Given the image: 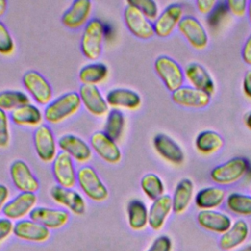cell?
Segmentation results:
<instances>
[{"instance_id":"38","label":"cell","mask_w":251,"mask_h":251,"mask_svg":"<svg viewBox=\"0 0 251 251\" xmlns=\"http://www.w3.org/2000/svg\"><path fill=\"white\" fill-rule=\"evenodd\" d=\"M126 4L136 7L150 22H155L159 16V8L153 0H129Z\"/></svg>"},{"instance_id":"9","label":"cell","mask_w":251,"mask_h":251,"mask_svg":"<svg viewBox=\"0 0 251 251\" xmlns=\"http://www.w3.org/2000/svg\"><path fill=\"white\" fill-rule=\"evenodd\" d=\"M33 143L38 158L44 163H51L57 156V142L52 129L46 125L37 126L33 133Z\"/></svg>"},{"instance_id":"36","label":"cell","mask_w":251,"mask_h":251,"mask_svg":"<svg viewBox=\"0 0 251 251\" xmlns=\"http://www.w3.org/2000/svg\"><path fill=\"white\" fill-rule=\"evenodd\" d=\"M140 186L143 193L152 201L164 195L165 186L162 179L155 174L149 173L142 176Z\"/></svg>"},{"instance_id":"10","label":"cell","mask_w":251,"mask_h":251,"mask_svg":"<svg viewBox=\"0 0 251 251\" xmlns=\"http://www.w3.org/2000/svg\"><path fill=\"white\" fill-rule=\"evenodd\" d=\"M10 176L15 187L21 192L35 193L39 189V181L28 165L23 160H16L10 166Z\"/></svg>"},{"instance_id":"20","label":"cell","mask_w":251,"mask_h":251,"mask_svg":"<svg viewBox=\"0 0 251 251\" xmlns=\"http://www.w3.org/2000/svg\"><path fill=\"white\" fill-rule=\"evenodd\" d=\"M92 4L88 0H75L62 16V24L69 28H79L88 23Z\"/></svg>"},{"instance_id":"45","label":"cell","mask_w":251,"mask_h":251,"mask_svg":"<svg viewBox=\"0 0 251 251\" xmlns=\"http://www.w3.org/2000/svg\"><path fill=\"white\" fill-rule=\"evenodd\" d=\"M217 2L215 0H198L196 1L197 9L202 14H208L213 11Z\"/></svg>"},{"instance_id":"31","label":"cell","mask_w":251,"mask_h":251,"mask_svg":"<svg viewBox=\"0 0 251 251\" xmlns=\"http://www.w3.org/2000/svg\"><path fill=\"white\" fill-rule=\"evenodd\" d=\"M224 146V138L214 130H203L195 138V147L204 155L213 154Z\"/></svg>"},{"instance_id":"25","label":"cell","mask_w":251,"mask_h":251,"mask_svg":"<svg viewBox=\"0 0 251 251\" xmlns=\"http://www.w3.org/2000/svg\"><path fill=\"white\" fill-rule=\"evenodd\" d=\"M173 210V200L168 194H164L154 200L148 210V225L154 230L163 227L168 216Z\"/></svg>"},{"instance_id":"34","label":"cell","mask_w":251,"mask_h":251,"mask_svg":"<svg viewBox=\"0 0 251 251\" xmlns=\"http://www.w3.org/2000/svg\"><path fill=\"white\" fill-rule=\"evenodd\" d=\"M125 127V116L119 109H112L108 112L104 125V132L114 141L120 139Z\"/></svg>"},{"instance_id":"27","label":"cell","mask_w":251,"mask_h":251,"mask_svg":"<svg viewBox=\"0 0 251 251\" xmlns=\"http://www.w3.org/2000/svg\"><path fill=\"white\" fill-rule=\"evenodd\" d=\"M249 234V226L244 220H238L222 234L219 244L223 250H231L242 244Z\"/></svg>"},{"instance_id":"8","label":"cell","mask_w":251,"mask_h":251,"mask_svg":"<svg viewBox=\"0 0 251 251\" xmlns=\"http://www.w3.org/2000/svg\"><path fill=\"white\" fill-rule=\"evenodd\" d=\"M124 21L130 33L140 39H149L155 34L153 23L132 5L126 4L124 10Z\"/></svg>"},{"instance_id":"13","label":"cell","mask_w":251,"mask_h":251,"mask_svg":"<svg viewBox=\"0 0 251 251\" xmlns=\"http://www.w3.org/2000/svg\"><path fill=\"white\" fill-rule=\"evenodd\" d=\"M182 18L183 8L180 4L174 3L169 5L153 23L155 34L159 37L169 36L177 27Z\"/></svg>"},{"instance_id":"41","label":"cell","mask_w":251,"mask_h":251,"mask_svg":"<svg viewBox=\"0 0 251 251\" xmlns=\"http://www.w3.org/2000/svg\"><path fill=\"white\" fill-rule=\"evenodd\" d=\"M228 11L236 17H243L247 12L248 2L246 0H228L226 1Z\"/></svg>"},{"instance_id":"12","label":"cell","mask_w":251,"mask_h":251,"mask_svg":"<svg viewBox=\"0 0 251 251\" xmlns=\"http://www.w3.org/2000/svg\"><path fill=\"white\" fill-rule=\"evenodd\" d=\"M91 149L105 162L118 164L122 160V152L112 138L104 131H95L90 136Z\"/></svg>"},{"instance_id":"28","label":"cell","mask_w":251,"mask_h":251,"mask_svg":"<svg viewBox=\"0 0 251 251\" xmlns=\"http://www.w3.org/2000/svg\"><path fill=\"white\" fill-rule=\"evenodd\" d=\"M12 122L21 126H39L42 125L43 115L40 109L33 104H26L16 110L12 111L10 114Z\"/></svg>"},{"instance_id":"3","label":"cell","mask_w":251,"mask_h":251,"mask_svg":"<svg viewBox=\"0 0 251 251\" xmlns=\"http://www.w3.org/2000/svg\"><path fill=\"white\" fill-rule=\"evenodd\" d=\"M249 161L244 157H234L216 166L210 173L212 180L220 185H227L237 182L248 172Z\"/></svg>"},{"instance_id":"50","label":"cell","mask_w":251,"mask_h":251,"mask_svg":"<svg viewBox=\"0 0 251 251\" xmlns=\"http://www.w3.org/2000/svg\"><path fill=\"white\" fill-rule=\"evenodd\" d=\"M7 10V1L6 0H0V17H2Z\"/></svg>"},{"instance_id":"5","label":"cell","mask_w":251,"mask_h":251,"mask_svg":"<svg viewBox=\"0 0 251 251\" xmlns=\"http://www.w3.org/2000/svg\"><path fill=\"white\" fill-rule=\"evenodd\" d=\"M154 68L158 76L171 92L182 86L185 78L184 72L179 64L173 58L166 55L159 56L155 60Z\"/></svg>"},{"instance_id":"44","label":"cell","mask_w":251,"mask_h":251,"mask_svg":"<svg viewBox=\"0 0 251 251\" xmlns=\"http://www.w3.org/2000/svg\"><path fill=\"white\" fill-rule=\"evenodd\" d=\"M14 230V225L11 220L7 218L0 219V243L5 240Z\"/></svg>"},{"instance_id":"52","label":"cell","mask_w":251,"mask_h":251,"mask_svg":"<svg viewBox=\"0 0 251 251\" xmlns=\"http://www.w3.org/2000/svg\"><path fill=\"white\" fill-rule=\"evenodd\" d=\"M236 251H251V245H247V246H245L239 250H236Z\"/></svg>"},{"instance_id":"51","label":"cell","mask_w":251,"mask_h":251,"mask_svg":"<svg viewBox=\"0 0 251 251\" xmlns=\"http://www.w3.org/2000/svg\"><path fill=\"white\" fill-rule=\"evenodd\" d=\"M247 14H248V18L251 24V1L248 2V6H247Z\"/></svg>"},{"instance_id":"46","label":"cell","mask_w":251,"mask_h":251,"mask_svg":"<svg viewBox=\"0 0 251 251\" xmlns=\"http://www.w3.org/2000/svg\"><path fill=\"white\" fill-rule=\"evenodd\" d=\"M242 59L247 65L251 66V34L247 37V39L243 45Z\"/></svg>"},{"instance_id":"21","label":"cell","mask_w":251,"mask_h":251,"mask_svg":"<svg viewBox=\"0 0 251 251\" xmlns=\"http://www.w3.org/2000/svg\"><path fill=\"white\" fill-rule=\"evenodd\" d=\"M153 146L156 152L168 162L174 165H181L184 161V153L180 146L170 136L158 133L153 138Z\"/></svg>"},{"instance_id":"14","label":"cell","mask_w":251,"mask_h":251,"mask_svg":"<svg viewBox=\"0 0 251 251\" xmlns=\"http://www.w3.org/2000/svg\"><path fill=\"white\" fill-rule=\"evenodd\" d=\"M78 95L81 104L93 116L102 117L108 114L109 105L96 85L81 84Z\"/></svg>"},{"instance_id":"35","label":"cell","mask_w":251,"mask_h":251,"mask_svg":"<svg viewBox=\"0 0 251 251\" xmlns=\"http://www.w3.org/2000/svg\"><path fill=\"white\" fill-rule=\"evenodd\" d=\"M29 103V97L23 91L4 90L0 92V109L5 112H12L17 108H20Z\"/></svg>"},{"instance_id":"33","label":"cell","mask_w":251,"mask_h":251,"mask_svg":"<svg viewBox=\"0 0 251 251\" xmlns=\"http://www.w3.org/2000/svg\"><path fill=\"white\" fill-rule=\"evenodd\" d=\"M108 67L103 63H91L82 67L78 73L81 84L97 85L108 76Z\"/></svg>"},{"instance_id":"18","label":"cell","mask_w":251,"mask_h":251,"mask_svg":"<svg viewBox=\"0 0 251 251\" xmlns=\"http://www.w3.org/2000/svg\"><path fill=\"white\" fill-rule=\"evenodd\" d=\"M51 198L58 204L68 208L75 215H82L85 212V201L82 196L72 188L54 185L50 189Z\"/></svg>"},{"instance_id":"15","label":"cell","mask_w":251,"mask_h":251,"mask_svg":"<svg viewBox=\"0 0 251 251\" xmlns=\"http://www.w3.org/2000/svg\"><path fill=\"white\" fill-rule=\"evenodd\" d=\"M37 196L35 193L21 192L4 206L2 213L9 220H20L29 215L35 208Z\"/></svg>"},{"instance_id":"11","label":"cell","mask_w":251,"mask_h":251,"mask_svg":"<svg viewBox=\"0 0 251 251\" xmlns=\"http://www.w3.org/2000/svg\"><path fill=\"white\" fill-rule=\"evenodd\" d=\"M177 29L192 47L203 49L207 46L208 34L197 18L189 15L183 16L177 25Z\"/></svg>"},{"instance_id":"7","label":"cell","mask_w":251,"mask_h":251,"mask_svg":"<svg viewBox=\"0 0 251 251\" xmlns=\"http://www.w3.org/2000/svg\"><path fill=\"white\" fill-rule=\"evenodd\" d=\"M52 174L58 185L73 188L77 182L74 159L65 152H59L52 162Z\"/></svg>"},{"instance_id":"23","label":"cell","mask_w":251,"mask_h":251,"mask_svg":"<svg viewBox=\"0 0 251 251\" xmlns=\"http://www.w3.org/2000/svg\"><path fill=\"white\" fill-rule=\"evenodd\" d=\"M197 223L204 229L219 234H224L232 225L227 215L216 210H201L197 214Z\"/></svg>"},{"instance_id":"32","label":"cell","mask_w":251,"mask_h":251,"mask_svg":"<svg viewBox=\"0 0 251 251\" xmlns=\"http://www.w3.org/2000/svg\"><path fill=\"white\" fill-rule=\"evenodd\" d=\"M126 214L128 225L132 229L140 230L148 225V209L141 200L133 199L129 201Z\"/></svg>"},{"instance_id":"1","label":"cell","mask_w":251,"mask_h":251,"mask_svg":"<svg viewBox=\"0 0 251 251\" xmlns=\"http://www.w3.org/2000/svg\"><path fill=\"white\" fill-rule=\"evenodd\" d=\"M80 106L81 101L78 93L67 92L52 100L45 107L43 117L50 124H59L75 115Z\"/></svg>"},{"instance_id":"26","label":"cell","mask_w":251,"mask_h":251,"mask_svg":"<svg viewBox=\"0 0 251 251\" xmlns=\"http://www.w3.org/2000/svg\"><path fill=\"white\" fill-rule=\"evenodd\" d=\"M106 101L113 109L125 108L127 110H136L141 105L139 94L127 88H114L106 95Z\"/></svg>"},{"instance_id":"16","label":"cell","mask_w":251,"mask_h":251,"mask_svg":"<svg viewBox=\"0 0 251 251\" xmlns=\"http://www.w3.org/2000/svg\"><path fill=\"white\" fill-rule=\"evenodd\" d=\"M29 219L50 230L64 226L69 222L70 215L67 211L61 209L35 207L30 212Z\"/></svg>"},{"instance_id":"39","label":"cell","mask_w":251,"mask_h":251,"mask_svg":"<svg viewBox=\"0 0 251 251\" xmlns=\"http://www.w3.org/2000/svg\"><path fill=\"white\" fill-rule=\"evenodd\" d=\"M15 42L7 26L0 21V54L10 55L14 52Z\"/></svg>"},{"instance_id":"19","label":"cell","mask_w":251,"mask_h":251,"mask_svg":"<svg viewBox=\"0 0 251 251\" xmlns=\"http://www.w3.org/2000/svg\"><path fill=\"white\" fill-rule=\"evenodd\" d=\"M172 100L179 106L199 109L209 105L211 95L192 86L182 85L176 91L172 92Z\"/></svg>"},{"instance_id":"30","label":"cell","mask_w":251,"mask_h":251,"mask_svg":"<svg viewBox=\"0 0 251 251\" xmlns=\"http://www.w3.org/2000/svg\"><path fill=\"white\" fill-rule=\"evenodd\" d=\"M226 197L225 189L208 186L200 189L195 196V205L201 210H214L222 205Z\"/></svg>"},{"instance_id":"49","label":"cell","mask_w":251,"mask_h":251,"mask_svg":"<svg viewBox=\"0 0 251 251\" xmlns=\"http://www.w3.org/2000/svg\"><path fill=\"white\" fill-rule=\"evenodd\" d=\"M244 123H245V126L251 130V111L245 114V116H244Z\"/></svg>"},{"instance_id":"17","label":"cell","mask_w":251,"mask_h":251,"mask_svg":"<svg viewBox=\"0 0 251 251\" xmlns=\"http://www.w3.org/2000/svg\"><path fill=\"white\" fill-rule=\"evenodd\" d=\"M59 148L67 153L74 160L79 163H86L92 158L91 147L80 137L74 134H65L59 138Z\"/></svg>"},{"instance_id":"24","label":"cell","mask_w":251,"mask_h":251,"mask_svg":"<svg viewBox=\"0 0 251 251\" xmlns=\"http://www.w3.org/2000/svg\"><path fill=\"white\" fill-rule=\"evenodd\" d=\"M13 233L20 239L31 242H44L50 236V230L38 223L21 220L14 225Z\"/></svg>"},{"instance_id":"48","label":"cell","mask_w":251,"mask_h":251,"mask_svg":"<svg viewBox=\"0 0 251 251\" xmlns=\"http://www.w3.org/2000/svg\"><path fill=\"white\" fill-rule=\"evenodd\" d=\"M8 198H9V188L4 184H0V211L3 210L4 206L8 202L7 201Z\"/></svg>"},{"instance_id":"29","label":"cell","mask_w":251,"mask_h":251,"mask_svg":"<svg viewBox=\"0 0 251 251\" xmlns=\"http://www.w3.org/2000/svg\"><path fill=\"white\" fill-rule=\"evenodd\" d=\"M194 191L193 182L189 178L180 179L174 191L173 200V212L175 214L183 213L189 206Z\"/></svg>"},{"instance_id":"2","label":"cell","mask_w":251,"mask_h":251,"mask_svg":"<svg viewBox=\"0 0 251 251\" xmlns=\"http://www.w3.org/2000/svg\"><path fill=\"white\" fill-rule=\"evenodd\" d=\"M104 34L105 26L99 19H91L84 25L81 34L80 49L85 58L94 61L100 57Z\"/></svg>"},{"instance_id":"22","label":"cell","mask_w":251,"mask_h":251,"mask_svg":"<svg viewBox=\"0 0 251 251\" xmlns=\"http://www.w3.org/2000/svg\"><path fill=\"white\" fill-rule=\"evenodd\" d=\"M184 77L190 82L191 86L212 95L215 92V83L208 71L199 63L192 62L183 70Z\"/></svg>"},{"instance_id":"6","label":"cell","mask_w":251,"mask_h":251,"mask_svg":"<svg viewBox=\"0 0 251 251\" xmlns=\"http://www.w3.org/2000/svg\"><path fill=\"white\" fill-rule=\"evenodd\" d=\"M22 81L28 94L36 103L47 106L52 101V86L45 76L37 71L30 70L25 73Z\"/></svg>"},{"instance_id":"43","label":"cell","mask_w":251,"mask_h":251,"mask_svg":"<svg viewBox=\"0 0 251 251\" xmlns=\"http://www.w3.org/2000/svg\"><path fill=\"white\" fill-rule=\"evenodd\" d=\"M228 12L227 6H226V2H217V5L213 9V11L210 13L209 17V24L211 25L218 24L221 19Z\"/></svg>"},{"instance_id":"40","label":"cell","mask_w":251,"mask_h":251,"mask_svg":"<svg viewBox=\"0 0 251 251\" xmlns=\"http://www.w3.org/2000/svg\"><path fill=\"white\" fill-rule=\"evenodd\" d=\"M11 140L10 123L8 115L5 111L0 109V148L9 146Z\"/></svg>"},{"instance_id":"4","label":"cell","mask_w":251,"mask_h":251,"mask_svg":"<svg viewBox=\"0 0 251 251\" xmlns=\"http://www.w3.org/2000/svg\"><path fill=\"white\" fill-rule=\"evenodd\" d=\"M76 179L80 189L89 199L95 202H103L108 198V188L92 167H80L77 171Z\"/></svg>"},{"instance_id":"37","label":"cell","mask_w":251,"mask_h":251,"mask_svg":"<svg viewBox=\"0 0 251 251\" xmlns=\"http://www.w3.org/2000/svg\"><path fill=\"white\" fill-rule=\"evenodd\" d=\"M226 203L231 213L239 216H251V195L232 192L227 196Z\"/></svg>"},{"instance_id":"42","label":"cell","mask_w":251,"mask_h":251,"mask_svg":"<svg viewBox=\"0 0 251 251\" xmlns=\"http://www.w3.org/2000/svg\"><path fill=\"white\" fill-rule=\"evenodd\" d=\"M172 240L167 235L157 237L146 251H172Z\"/></svg>"},{"instance_id":"47","label":"cell","mask_w":251,"mask_h":251,"mask_svg":"<svg viewBox=\"0 0 251 251\" xmlns=\"http://www.w3.org/2000/svg\"><path fill=\"white\" fill-rule=\"evenodd\" d=\"M242 87H243V92L244 94L251 98V70L247 71L244 75L243 77V83H242Z\"/></svg>"}]
</instances>
